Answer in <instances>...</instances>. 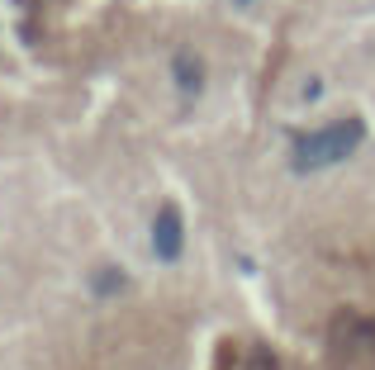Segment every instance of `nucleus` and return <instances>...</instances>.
I'll return each instance as SVG.
<instances>
[{
	"label": "nucleus",
	"mask_w": 375,
	"mask_h": 370,
	"mask_svg": "<svg viewBox=\"0 0 375 370\" xmlns=\"http://www.w3.org/2000/svg\"><path fill=\"white\" fill-rule=\"evenodd\" d=\"M361 138H366V124L361 119H337V124H323L314 129L309 138H299L295 143V171H323V166H337V161H347L356 147H361Z\"/></svg>",
	"instance_id": "obj_1"
},
{
	"label": "nucleus",
	"mask_w": 375,
	"mask_h": 370,
	"mask_svg": "<svg viewBox=\"0 0 375 370\" xmlns=\"http://www.w3.org/2000/svg\"><path fill=\"white\" fill-rule=\"evenodd\" d=\"M181 247H186V223H181V214L176 204H161L157 218H152V252H157V262H181Z\"/></svg>",
	"instance_id": "obj_2"
},
{
	"label": "nucleus",
	"mask_w": 375,
	"mask_h": 370,
	"mask_svg": "<svg viewBox=\"0 0 375 370\" xmlns=\"http://www.w3.org/2000/svg\"><path fill=\"white\" fill-rule=\"evenodd\" d=\"M171 72H176V86H181L186 95H200V90H205V62L195 53H176Z\"/></svg>",
	"instance_id": "obj_3"
},
{
	"label": "nucleus",
	"mask_w": 375,
	"mask_h": 370,
	"mask_svg": "<svg viewBox=\"0 0 375 370\" xmlns=\"http://www.w3.org/2000/svg\"><path fill=\"white\" fill-rule=\"evenodd\" d=\"M114 290H124V271H114V266H109V271L95 275V294L105 299V294H114Z\"/></svg>",
	"instance_id": "obj_4"
},
{
	"label": "nucleus",
	"mask_w": 375,
	"mask_h": 370,
	"mask_svg": "<svg viewBox=\"0 0 375 370\" xmlns=\"http://www.w3.org/2000/svg\"><path fill=\"white\" fill-rule=\"evenodd\" d=\"M238 5H252V0H238Z\"/></svg>",
	"instance_id": "obj_5"
}]
</instances>
